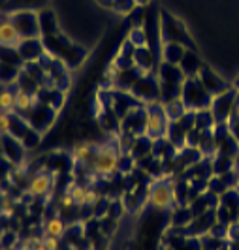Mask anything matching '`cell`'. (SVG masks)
Instances as JSON below:
<instances>
[{"label": "cell", "instance_id": "obj_1", "mask_svg": "<svg viewBox=\"0 0 239 250\" xmlns=\"http://www.w3.org/2000/svg\"><path fill=\"white\" fill-rule=\"evenodd\" d=\"M88 167L96 175L111 177L119 169V152H117V149H115L113 145H100V147H96Z\"/></svg>", "mask_w": 239, "mask_h": 250}, {"label": "cell", "instance_id": "obj_2", "mask_svg": "<svg viewBox=\"0 0 239 250\" xmlns=\"http://www.w3.org/2000/svg\"><path fill=\"white\" fill-rule=\"evenodd\" d=\"M149 201H151L152 209L156 211H170L174 205V192L168 185H154L149 192Z\"/></svg>", "mask_w": 239, "mask_h": 250}, {"label": "cell", "instance_id": "obj_3", "mask_svg": "<svg viewBox=\"0 0 239 250\" xmlns=\"http://www.w3.org/2000/svg\"><path fill=\"white\" fill-rule=\"evenodd\" d=\"M23 42L21 30L13 25L12 21H2L0 23V45L4 47H17Z\"/></svg>", "mask_w": 239, "mask_h": 250}, {"label": "cell", "instance_id": "obj_4", "mask_svg": "<svg viewBox=\"0 0 239 250\" xmlns=\"http://www.w3.org/2000/svg\"><path fill=\"white\" fill-rule=\"evenodd\" d=\"M53 179L47 173H38L36 177H32L30 185H28V194L30 196H45L51 190Z\"/></svg>", "mask_w": 239, "mask_h": 250}, {"label": "cell", "instance_id": "obj_5", "mask_svg": "<svg viewBox=\"0 0 239 250\" xmlns=\"http://www.w3.org/2000/svg\"><path fill=\"white\" fill-rule=\"evenodd\" d=\"M94 150H96V147L90 141H79L72 149V158L79 164H90Z\"/></svg>", "mask_w": 239, "mask_h": 250}, {"label": "cell", "instance_id": "obj_6", "mask_svg": "<svg viewBox=\"0 0 239 250\" xmlns=\"http://www.w3.org/2000/svg\"><path fill=\"white\" fill-rule=\"evenodd\" d=\"M164 130V117L160 111H149L147 113V121H145V134L156 138L158 134H162Z\"/></svg>", "mask_w": 239, "mask_h": 250}, {"label": "cell", "instance_id": "obj_7", "mask_svg": "<svg viewBox=\"0 0 239 250\" xmlns=\"http://www.w3.org/2000/svg\"><path fill=\"white\" fill-rule=\"evenodd\" d=\"M36 98L32 94H28L26 90H17L15 92V109L17 111H28L34 105Z\"/></svg>", "mask_w": 239, "mask_h": 250}, {"label": "cell", "instance_id": "obj_8", "mask_svg": "<svg viewBox=\"0 0 239 250\" xmlns=\"http://www.w3.org/2000/svg\"><path fill=\"white\" fill-rule=\"evenodd\" d=\"M64 231H66V224L59 216H53L45 222V235H53V237H63Z\"/></svg>", "mask_w": 239, "mask_h": 250}, {"label": "cell", "instance_id": "obj_9", "mask_svg": "<svg viewBox=\"0 0 239 250\" xmlns=\"http://www.w3.org/2000/svg\"><path fill=\"white\" fill-rule=\"evenodd\" d=\"M12 111H15V94L12 90L4 88V90H0V113Z\"/></svg>", "mask_w": 239, "mask_h": 250}, {"label": "cell", "instance_id": "obj_10", "mask_svg": "<svg viewBox=\"0 0 239 250\" xmlns=\"http://www.w3.org/2000/svg\"><path fill=\"white\" fill-rule=\"evenodd\" d=\"M68 192L72 194V198L76 201L77 207H83L85 205V196H87V188L81 187V185H76V183H72L70 187H68Z\"/></svg>", "mask_w": 239, "mask_h": 250}, {"label": "cell", "instance_id": "obj_11", "mask_svg": "<svg viewBox=\"0 0 239 250\" xmlns=\"http://www.w3.org/2000/svg\"><path fill=\"white\" fill-rule=\"evenodd\" d=\"M12 130V119L8 117V113H0V136L8 134Z\"/></svg>", "mask_w": 239, "mask_h": 250}, {"label": "cell", "instance_id": "obj_12", "mask_svg": "<svg viewBox=\"0 0 239 250\" xmlns=\"http://www.w3.org/2000/svg\"><path fill=\"white\" fill-rule=\"evenodd\" d=\"M42 243L47 247V250H59L61 249V241H59V237H53V235H45V237L42 239Z\"/></svg>", "mask_w": 239, "mask_h": 250}, {"label": "cell", "instance_id": "obj_13", "mask_svg": "<svg viewBox=\"0 0 239 250\" xmlns=\"http://www.w3.org/2000/svg\"><path fill=\"white\" fill-rule=\"evenodd\" d=\"M98 200H100L98 192H96V190H90V188H87V196H85V205L92 207V205H96V203H98Z\"/></svg>", "mask_w": 239, "mask_h": 250}, {"label": "cell", "instance_id": "obj_14", "mask_svg": "<svg viewBox=\"0 0 239 250\" xmlns=\"http://www.w3.org/2000/svg\"><path fill=\"white\" fill-rule=\"evenodd\" d=\"M59 203H61V207H63V209H70V207H74V205H76V201H74V198H72V194H70V192H64L63 196H61V200H59Z\"/></svg>", "mask_w": 239, "mask_h": 250}, {"label": "cell", "instance_id": "obj_15", "mask_svg": "<svg viewBox=\"0 0 239 250\" xmlns=\"http://www.w3.org/2000/svg\"><path fill=\"white\" fill-rule=\"evenodd\" d=\"M32 250H47V247H45L43 243H40V245H36V247H32Z\"/></svg>", "mask_w": 239, "mask_h": 250}, {"label": "cell", "instance_id": "obj_16", "mask_svg": "<svg viewBox=\"0 0 239 250\" xmlns=\"http://www.w3.org/2000/svg\"><path fill=\"white\" fill-rule=\"evenodd\" d=\"M19 250H32V249H30V243L26 241L25 245H23V247H21V249H19Z\"/></svg>", "mask_w": 239, "mask_h": 250}, {"label": "cell", "instance_id": "obj_17", "mask_svg": "<svg viewBox=\"0 0 239 250\" xmlns=\"http://www.w3.org/2000/svg\"><path fill=\"white\" fill-rule=\"evenodd\" d=\"M236 187L239 188V171H238V175H236Z\"/></svg>", "mask_w": 239, "mask_h": 250}, {"label": "cell", "instance_id": "obj_18", "mask_svg": "<svg viewBox=\"0 0 239 250\" xmlns=\"http://www.w3.org/2000/svg\"><path fill=\"white\" fill-rule=\"evenodd\" d=\"M85 250H94V247H92V245H90V247H88V249H85Z\"/></svg>", "mask_w": 239, "mask_h": 250}]
</instances>
